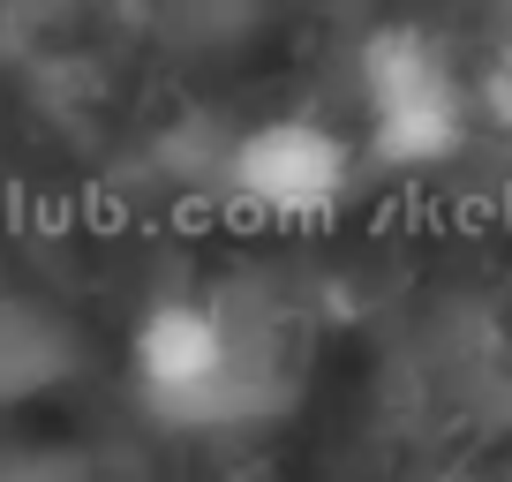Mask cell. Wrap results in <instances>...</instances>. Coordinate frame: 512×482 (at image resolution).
<instances>
[{
  "label": "cell",
  "mask_w": 512,
  "mask_h": 482,
  "mask_svg": "<svg viewBox=\"0 0 512 482\" xmlns=\"http://www.w3.org/2000/svg\"><path fill=\"white\" fill-rule=\"evenodd\" d=\"M128 377L166 430H241L279 407V385H264V362L241 347L234 317L196 294H159L136 317Z\"/></svg>",
  "instance_id": "cell-1"
},
{
  "label": "cell",
  "mask_w": 512,
  "mask_h": 482,
  "mask_svg": "<svg viewBox=\"0 0 512 482\" xmlns=\"http://www.w3.org/2000/svg\"><path fill=\"white\" fill-rule=\"evenodd\" d=\"M354 83H362V113H369V166L430 174V166L467 151L475 91L460 83L445 38H430L422 23H377L354 53Z\"/></svg>",
  "instance_id": "cell-2"
},
{
  "label": "cell",
  "mask_w": 512,
  "mask_h": 482,
  "mask_svg": "<svg viewBox=\"0 0 512 482\" xmlns=\"http://www.w3.org/2000/svg\"><path fill=\"white\" fill-rule=\"evenodd\" d=\"M219 181L256 219H324L354 196V144L317 113H272L226 144Z\"/></svg>",
  "instance_id": "cell-3"
},
{
  "label": "cell",
  "mask_w": 512,
  "mask_h": 482,
  "mask_svg": "<svg viewBox=\"0 0 512 482\" xmlns=\"http://www.w3.org/2000/svg\"><path fill=\"white\" fill-rule=\"evenodd\" d=\"M68 370V339L46 309L0 302V400H31Z\"/></svg>",
  "instance_id": "cell-4"
},
{
  "label": "cell",
  "mask_w": 512,
  "mask_h": 482,
  "mask_svg": "<svg viewBox=\"0 0 512 482\" xmlns=\"http://www.w3.org/2000/svg\"><path fill=\"white\" fill-rule=\"evenodd\" d=\"M475 113L512 144V38L490 53V68H482V83H475Z\"/></svg>",
  "instance_id": "cell-5"
},
{
  "label": "cell",
  "mask_w": 512,
  "mask_h": 482,
  "mask_svg": "<svg viewBox=\"0 0 512 482\" xmlns=\"http://www.w3.org/2000/svg\"><path fill=\"white\" fill-rule=\"evenodd\" d=\"M505 8H512V0H505Z\"/></svg>",
  "instance_id": "cell-6"
}]
</instances>
